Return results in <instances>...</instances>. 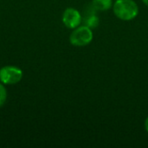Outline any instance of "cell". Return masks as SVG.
I'll use <instances>...</instances> for the list:
<instances>
[{
  "mask_svg": "<svg viewBox=\"0 0 148 148\" xmlns=\"http://www.w3.org/2000/svg\"><path fill=\"white\" fill-rule=\"evenodd\" d=\"M113 10L114 15L123 21L133 20L139 14V7L134 0H116Z\"/></svg>",
  "mask_w": 148,
  "mask_h": 148,
  "instance_id": "cell-1",
  "label": "cell"
},
{
  "mask_svg": "<svg viewBox=\"0 0 148 148\" xmlns=\"http://www.w3.org/2000/svg\"><path fill=\"white\" fill-rule=\"evenodd\" d=\"M93 40L92 29L86 25L78 26L74 29L69 36V42L73 46L83 47L89 44Z\"/></svg>",
  "mask_w": 148,
  "mask_h": 148,
  "instance_id": "cell-2",
  "label": "cell"
},
{
  "mask_svg": "<svg viewBox=\"0 0 148 148\" xmlns=\"http://www.w3.org/2000/svg\"><path fill=\"white\" fill-rule=\"evenodd\" d=\"M23 78V71L15 66H5L0 69V82L3 84L11 85L19 82Z\"/></svg>",
  "mask_w": 148,
  "mask_h": 148,
  "instance_id": "cell-3",
  "label": "cell"
},
{
  "mask_svg": "<svg viewBox=\"0 0 148 148\" xmlns=\"http://www.w3.org/2000/svg\"><path fill=\"white\" fill-rule=\"evenodd\" d=\"M62 22L69 29H75L82 22V16L75 8H67L62 14Z\"/></svg>",
  "mask_w": 148,
  "mask_h": 148,
  "instance_id": "cell-4",
  "label": "cell"
},
{
  "mask_svg": "<svg viewBox=\"0 0 148 148\" xmlns=\"http://www.w3.org/2000/svg\"><path fill=\"white\" fill-rule=\"evenodd\" d=\"M84 16L85 17L82 18L84 25L88 26L90 29H95V28L98 27L99 23H100V19L95 12H93V11L90 13L88 12L87 14H85Z\"/></svg>",
  "mask_w": 148,
  "mask_h": 148,
  "instance_id": "cell-5",
  "label": "cell"
},
{
  "mask_svg": "<svg viewBox=\"0 0 148 148\" xmlns=\"http://www.w3.org/2000/svg\"><path fill=\"white\" fill-rule=\"evenodd\" d=\"M92 6L95 10L106 11L113 7V0H93Z\"/></svg>",
  "mask_w": 148,
  "mask_h": 148,
  "instance_id": "cell-6",
  "label": "cell"
},
{
  "mask_svg": "<svg viewBox=\"0 0 148 148\" xmlns=\"http://www.w3.org/2000/svg\"><path fill=\"white\" fill-rule=\"evenodd\" d=\"M7 99V91L5 87L3 85V83H0V107H2Z\"/></svg>",
  "mask_w": 148,
  "mask_h": 148,
  "instance_id": "cell-7",
  "label": "cell"
},
{
  "mask_svg": "<svg viewBox=\"0 0 148 148\" xmlns=\"http://www.w3.org/2000/svg\"><path fill=\"white\" fill-rule=\"evenodd\" d=\"M145 129L147 130V132L148 133V117L145 121Z\"/></svg>",
  "mask_w": 148,
  "mask_h": 148,
  "instance_id": "cell-8",
  "label": "cell"
},
{
  "mask_svg": "<svg viewBox=\"0 0 148 148\" xmlns=\"http://www.w3.org/2000/svg\"><path fill=\"white\" fill-rule=\"evenodd\" d=\"M142 2H143L147 6H148V0H142Z\"/></svg>",
  "mask_w": 148,
  "mask_h": 148,
  "instance_id": "cell-9",
  "label": "cell"
}]
</instances>
